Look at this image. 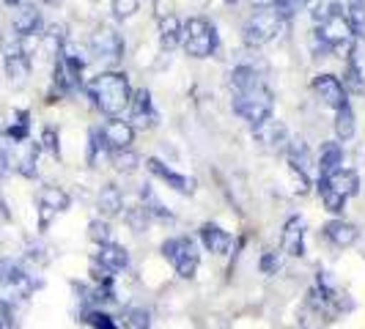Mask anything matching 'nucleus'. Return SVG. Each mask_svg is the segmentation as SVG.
<instances>
[{
    "mask_svg": "<svg viewBox=\"0 0 365 329\" xmlns=\"http://www.w3.org/2000/svg\"><path fill=\"white\" fill-rule=\"evenodd\" d=\"M88 93H91L93 105L110 118H118L129 108V99H132L127 74L121 72L96 74L91 80V85H88Z\"/></svg>",
    "mask_w": 365,
    "mask_h": 329,
    "instance_id": "nucleus-1",
    "label": "nucleus"
},
{
    "mask_svg": "<svg viewBox=\"0 0 365 329\" xmlns=\"http://www.w3.org/2000/svg\"><path fill=\"white\" fill-rule=\"evenodd\" d=\"M34 288H36V283H34L31 272L22 263L11 261V258L0 261V299L6 305L25 302L34 293Z\"/></svg>",
    "mask_w": 365,
    "mask_h": 329,
    "instance_id": "nucleus-2",
    "label": "nucleus"
},
{
    "mask_svg": "<svg viewBox=\"0 0 365 329\" xmlns=\"http://www.w3.org/2000/svg\"><path fill=\"white\" fill-rule=\"evenodd\" d=\"M272 91L264 85V83H258L253 88H247V91H237L234 96V113L242 115L247 124H264L267 118H272Z\"/></svg>",
    "mask_w": 365,
    "mask_h": 329,
    "instance_id": "nucleus-3",
    "label": "nucleus"
},
{
    "mask_svg": "<svg viewBox=\"0 0 365 329\" xmlns=\"http://www.w3.org/2000/svg\"><path fill=\"white\" fill-rule=\"evenodd\" d=\"M38 154H41V146L34 143V140H19V143L9 140V143H3V148H0V157H3L6 170H14V173L25 176V179H34L36 176Z\"/></svg>",
    "mask_w": 365,
    "mask_h": 329,
    "instance_id": "nucleus-4",
    "label": "nucleus"
},
{
    "mask_svg": "<svg viewBox=\"0 0 365 329\" xmlns=\"http://www.w3.org/2000/svg\"><path fill=\"white\" fill-rule=\"evenodd\" d=\"M182 41L187 55L192 58H209V55L217 50V33H215V25L203 17L187 19L182 31Z\"/></svg>",
    "mask_w": 365,
    "mask_h": 329,
    "instance_id": "nucleus-5",
    "label": "nucleus"
},
{
    "mask_svg": "<svg viewBox=\"0 0 365 329\" xmlns=\"http://www.w3.org/2000/svg\"><path fill=\"white\" fill-rule=\"evenodd\" d=\"M163 256L170 261V266L182 274L184 280L195 277L198 263H201V256H198L195 241H192V239H187V236L168 239V241L163 244Z\"/></svg>",
    "mask_w": 365,
    "mask_h": 329,
    "instance_id": "nucleus-6",
    "label": "nucleus"
},
{
    "mask_svg": "<svg viewBox=\"0 0 365 329\" xmlns=\"http://www.w3.org/2000/svg\"><path fill=\"white\" fill-rule=\"evenodd\" d=\"M0 50H3V63H6V74L14 85H22L31 74V61H28V50H25V38L17 33L0 38Z\"/></svg>",
    "mask_w": 365,
    "mask_h": 329,
    "instance_id": "nucleus-7",
    "label": "nucleus"
},
{
    "mask_svg": "<svg viewBox=\"0 0 365 329\" xmlns=\"http://www.w3.org/2000/svg\"><path fill=\"white\" fill-rule=\"evenodd\" d=\"M283 22L286 19L280 17L274 9H261L253 17L245 22V41L250 47H261V44H269L280 31H283Z\"/></svg>",
    "mask_w": 365,
    "mask_h": 329,
    "instance_id": "nucleus-8",
    "label": "nucleus"
},
{
    "mask_svg": "<svg viewBox=\"0 0 365 329\" xmlns=\"http://www.w3.org/2000/svg\"><path fill=\"white\" fill-rule=\"evenodd\" d=\"M91 53L99 63L113 66V63H118V61L124 58V38H121V33H115L113 28L102 25V28H96V31H93Z\"/></svg>",
    "mask_w": 365,
    "mask_h": 329,
    "instance_id": "nucleus-9",
    "label": "nucleus"
},
{
    "mask_svg": "<svg viewBox=\"0 0 365 329\" xmlns=\"http://www.w3.org/2000/svg\"><path fill=\"white\" fill-rule=\"evenodd\" d=\"M66 209H69V195L61 187H44L38 195V228L44 231L55 214H61Z\"/></svg>",
    "mask_w": 365,
    "mask_h": 329,
    "instance_id": "nucleus-10",
    "label": "nucleus"
},
{
    "mask_svg": "<svg viewBox=\"0 0 365 329\" xmlns=\"http://www.w3.org/2000/svg\"><path fill=\"white\" fill-rule=\"evenodd\" d=\"M316 36L322 38L329 50H338V47H344L349 38H351V28H349L346 17L341 11H335L332 17L322 22V28L316 31Z\"/></svg>",
    "mask_w": 365,
    "mask_h": 329,
    "instance_id": "nucleus-11",
    "label": "nucleus"
},
{
    "mask_svg": "<svg viewBox=\"0 0 365 329\" xmlns=\"http://www.w3.org/2000/svg\"><path fill=\"white\" fill-rule=\"evenodd\" d=\"M313 88L319 93V99L327 105V108L338 110L349 105L346 102V88H344V83L335 77V74H319L316 80H313Z\"/></svg>",
    "mask_w": 365,
    "mask_h": 329,
    "instance_id": "nucleus-12",
    "label": "nucleus"
},
{
    "mask_svg": "<svg viewBox=\"0 0 365 329\" xmlns=\"http://www.w3.org/2000/svg\"><path fill=\"white\" fill-rule=\"evenodd\" d=\"M102 140H105V148L115 151V148H129L132 140H135V127L124 121V118H110L105 127L99 129Z\"/></svg>",
    "mask_w": 365,
    "mask_h": 329,
    "instance_id": "nucleus-13",
    "label": "nucleus"
},
{
    "mask_svg": "<svg viewBox=\"0 0 365 329\" xmlns=\"http://www.w3.org/2000/svg\"><path fill=\"white\" fill-rule=\"evenodd\" d=\"M146 167L157 176V179H163L170 189H176V192H182V195H192L195 192V179H190V176H182V173H176V170H170L168 164H163L160 160H146Z\"/></svg>",
    "mask_w": 365,
    "mask_h": 329,
    "instance_id": "nucleus-14",
    "label": "nucleus"
},
{
    "mask_svg": "<svg viewBox=\"0 0 365 329\" xmlns=\"http://www.w3.org/2000/svg\"><path fill=\"white\" fill-rule=\"evenodd\" d=\"M253 129H256L258 143H264L269 151H283V148L289 146V132H286V127L280 121H274V118H267L264 124H258Z\"/></svg>",
    "mask_w": 365,
    "mask_h": 329,
    "instance_id": "nucleus-15",
    "label": "nucleus"
},
{
    "mask_svg": "<svg viewBox=\"0 0 365 329\" xmlns=\"http://www.w3.org/2000/svg\"><path fill=\"white\" fill-rule=\"evenodd\" d=\"M280 247L283 253L299 258L305 253V222L302 217H292L283 228V236H280Z\"/></svg>",
    "mask_w": 365,
    "mask_h": 329,
    "instance_id": "nucleus-16",
    "label": "nucleus"
},
{
    "mask_svg": "<svg viewBox=\"0 0 365 329\" xmlns=\"http://www.w3.org/2000/svg\"><path fill=\"white\" fill-rule=\"evenodd\" d=\"M201 241L209 253H215V256H225V253L231 250V244H234V236H231L228 231H222L220 225L206 222V225L201 228Z\"/></svg>",
    "mask_w": 365,
    "mask_h": 329,
    "instance_id": "nucleus-17",
    "label": "nucleus"
},
{
    "mask_svg": "<svg viewBox=\"0 0 365 329\" xmlns=\"http://www.w3.org/2000/svg\"><path fill=\"white\" fill-rule=\"evenodd\" d=\"M129 108H132V121H138L140 127H154L157 124V110H154L151 93L146 88H140L129 99Z\"/></svg>",
    "mask_w": 365,
    "mask_h": 329,
    "instance_id": "nucleus-18",
    "label": "nucleus"
},
{
    "mask_svg": "<svg viewBox=\"0 0 365 329\" xmlns=\"http://www.w3.org/2000/svg\"><path fill=\"white\" fill-rule=\"evenodd\" d=\"M324 236L335 247H351L357 241V236H360V231H357V225H351L346 219H329L327 225H324Z\"/></svg>",
    "mask_w": 365,
    "mask_h": 329,
    "instance_id": "nucleus-19",
    "label": "nucleus"
},
{
    "mask_svg": "<svg viewBox=\"0 0 365 329\" xmlns=\"http://www.w3.org/2000/svg\"><path fill=\"white\" fill-rule=\"evenodd\" d=\"M319 182H324L329 189H335V192H338V195H344V198H351V195H357V192H360V176H357L354 170H346V167L335 170L332 176L319 179Z\"/></svg>",
    "mask_w": 365,
    "mask_h": 329,
    "instance_id": "nucleus-20",
    "label": "nucleus"
},
{
    "mask_svg": "<svg viewBox=\"0 0 365 329\" xmlns=\"http://www.w3.org/2000/svg\"><path fill=\"white\" fill-rule=\"evenodd\" d=\"M38 31H41V14H38V9L22 6L17 14H14V33L19 38H31V36H38Z\"/></svg>",
    "mask_w": 365,
    "mask_h": 329,
    "instance_id": "nucleus-21",
    "label": "nucleus"
},
{
    "mask_svg": "<svg viewBox=\"0 0 365 329\" xmlns=\"http://www.w3.org/2000/svg\"><path fill=\"white\" fill-rule=\"evenodd\" d=\"M341 167H344V148H341V143H324L322 154H319V179H327Z\"/></svg>",
    "mask_w": 365,
    "mask_h": 329,
    "instance_id": "nucleus-22",
    "label": "nucleus"
},
{
    "mask_svg": "<svg viewBox=\"0 0 365 329\" xmlns=\"http://www.w3.org/2000/svg\"><path fill=\"white\" fill-rule=\"evenodd\" d=\"M96 261L102 263V266H108L110 272H121V269H127L129 266V256L124 247H118V244H99V253H96Z\"/></svg>",
    "mask_w": 365,
    "mask_h": 329,
    "instance_id": "nucleus-23",
    "label": "nucleus"
},
{
    "mask_svg": "<svg viewBox=\"0 0 365 329\" xmlns=\"http://www.w3.org/2000/svg\"><path fill=\"white\" fill-rule=\"evenodd\" d=\"M351 88L354 93H363L365 91V69L360 66V50L351 47L346 61V77H344V88Z\"/></svg>",
    "mask_w": 365,
    "mask_h": 329,
    "instance_id": "nucleus-24",
    "label": "nucleus"
},
{
    "mask_svg": "<svg viewBox=\"0 0 365 329\" xmlns=\"http://www.w3.org/2000/svg\"><path fill=\"white\" fill-rule=\"evenodd\" d=\"M121 209H124V195H121V189H118L115 184H105L102 192H99V212H102L105 217H115V214H121Z\"/></svg>",
    "mask_w": 365,
    "mask_h": 329,
    "instance_id": "nucleus-25",
    "label": "nucleus"
},
{
    "mask_svg": "<svg viewBox=\"0 0 365 329\" xmlns=\"http://www.w3.org/2000/svg\"><path fill=\"white\" fill-rule=\"evenodd\" d=\"M182 41V25L176 17H163L160 19V47L165 53H170L176 44Z\"/></svg>",
    "mask_w": 365,
    "mask_h": 329,
    "instance_id": "nucleus-26",
    "label": "nucleus"
},
{
    "mask_svg": "<svg viewBox=\"0 0 365 329\" xmlns=\"http://www.w3.org/2000/svg\"><path fill=\"white\" fill-rule=\"evenodd\" d=\"M286 151H289V164H292V167L302 170V173H308V170H311V164H313L311 148H308L305 140H289Z\"/></svg>",
    "mask_w": 365,
    "mask_h": 329,
    "instance_id": "nucleus-27",
    "label": "nucleus"
},
{
    "mask_svg": "<svg viewBox=\"0 0 365 329\" xmlns=\"http://www.w3.org/2000/svg\"><path fill=\"white\" fill-rule=\"evenodd\" d=\"M346 22L351 28V36L365 38V0H349Z\"/></svg>",
    "mask_w": 365,
    "mask_h": 329,
    "instance_id": "nucleus-28",
    "label": "nucleus"
},
{
    "mask_svg": "<svg viewBox=\"0 0 365 329\" xmlns=\"http://www.w3.org/2000/svg\"><path fill=\"white\" fill-rule=\"evenodd\" d=\"M354 110L344 105V108L335 110V135H338V140H351L354 137Z\"/></svg>",
    "mask_w": 365,
    "mask_h": 329,
    "instance_id": "nucleus-29",
    "label": "nucleus"
},
{
    "mask_svg": "<svg viewBox=\"0 0 365 329\" xmlns=\"http://www.w3.org/2000/svg\"><path fill=\"white\" fill-rule=\"evenodd\" d=\"M110 162L118 173H135L140 164V157L132 148H115V151H110Z\"/></svg>",
    "mask_w": 365,
    "mask_h": 329,
    "instance_id": "nucleus-30",
    "label": "nucleus"
},
{
    "mask_svg": "<svg viewBox=\"0 0 365 329\" xmlns=\"http://www.w3.org/2000/svg\"><path fill=\"white\" fill-rule=\"evenodd\" d=\"M124 329H151V313L146 308H127L121 313Z\"/></svg>",
    "mask_w": 365,
    "mask_h": 329,
    "instance_id": "nucleus-31",
    "label": "nucleus"
},
{
    "mask_svg": "<svg viewBox=\"0 0 365 329\" xmlns=\"http://www.w3.org/2000/svg\"><path fill=\"white\" fill-rule=\"evenodd\" d=\"M261 80H258V74L250 69V66H237L234 72H231V85H234V91H247V88H253L258 85Z\"/></svg>",
    "mask_w": 365,
    "mask_h": 329,
    "instance_id": "nucleus-32",
    "label": "nucleus"
},
{
    "mask_svg": "<svg viewBox=\"0 0 365 329\" xmlns=\"http://www.w3.org/2000/svg\"><path fill=\"white\" fill-rule=\"evenodd\" d=\"M319 195H322V203H324V209H327V212H332V214H341V212H344L346 198H344V195H338L335 189H329L324 182H319Z\"/></svg>",
    "mask_w": 365,
    "mask_h": 329,
    "instance_id": "nucleus-33",
    "label": "nucleus"
},
{
    "mask_svg": "<svg viewBox=\"0 0 365 329\" xmlns=\"http://www.w3.org/2000/svg\"><path fill=\"white\" fill-rule=\"evenodd\" d=\"M28 135H31V115L28 113H17V121L6 129V137L19 143V140H28Z\"/></svg>",
    "mask_w": 365,
    "mask_h": 329,
    "instance_id": "nucleus-34",
    "label": "nucleus"
},
{
    "mask_svg": "<svg viewBox=\"0 0 365 329\" xmlns=\"http://www.w3.org/2000/svg\"><path fill=\"white\" fill-rule=\"evenodd\" d=\"M143 209L148 212V217H160V219H170V212L165 209L163 203H160V198L151 192V189H143Z\"/></svg>",
    "mask_w": 365,
    "mask_h": 329,
    "instance_id": "nucleus-35",
    "label": "nucleus"
},
{
    "mask_svg": "<svg viewBox=\"0 0 365 329\" xmlns=\"http://www.w3.org/2000/svg\"><path fill=\"white\" fill-rule=\"evenodd\" d=\"M305 6H308V0H277V3H274V11L283 19H292V17H297L299 11H305Z\"/></svg>",
    "mask_w": 365,
    "mask_h": 329,
    "instance_id": "nucleus-36",
    "label": "nucleus"
},
{
    "mask_svg": "<svg viewBox=\"0 0 365 329\" xmlns=\"http://www.w3.org/2000/svg\"><path fill=\"white\" fill-rule=\"evenodd\" d=\"M83 321H88L93 329H121L115 324L113 315H108V313H102V310H86V318H83Z\"/></svg>",
    "mask_w": 365,
    "mask_h": 329,
    "instance_id": "nucleus-37",
    "label": "nucleus"
},
{
    "mask_svg": "<svg viewBox=\"0 0 365 329\" xmlns=\"http://www.w3.org/2000/svg\"><path fill=\"white\" fill-rule=\"evenodd\" d=\"M88 236H91L93 244H108L110 241V225H108V219H93L91 225H88Z\"/></svg>",
    "mask_w": 365,
    "mask_h": 329,
    "instance_id": "nucleus-38",
    "label": "nucleus"
},
{
    "mask_svg": "<svg viewBox=\"0 0 365 329\" xmlns=\"http://www.w3.org/2000/svg\"><path fill=\"white\" fill-rule=\"evenodd\" d=\"M127 222L132 231H146L148 225V212L143 206H135V209H129L127 212Z\"/></svg>",
    "mask_w": 365,
    "mask_h": 329,
    "instance_id": "nucleus-39",
    "label": "nucleus"
},
{
    "mask_svg": "<svg viewBox=\"0 0 365 329\" xmlns=\"http://www.w3.org/2000/svg\"><path fill=\"white\" fill-rule=\"evenodd\" d=\"M138 9H140V0H113V14L118 19L132 17Z\"/></svg>",
    "mask_w": 365,
    "mask_h": 329,
    "instance_id": "nucleus-40",
    "label": "nucleus"
},
{
    "mask_svg": "<svg viewBox=\"0 0 365 329\" xmlns=\"http://www.w3.org/2000/svg\"><path fill=\"white\" fill-rule=\"evenodd\" d=\"M41 148H47L50 154L58 157V135H55V129H44L41 132Z\"/></svg>",
    "mask_w": 365,
    "mask_h": 329,
    "instance_id": "nucleus-41",
    "label": "nucleus"
},
{
    "mask_svg": "<svg viewBox=\"0 0 365 329\" xmlns=\"http://www.w3.org/2000/svg\"><path fill=\"white\" fill-rule=\"evenodd\" d=\"M280 269V258H277V253H267V256L261 258V272L264 274H274Z\"/></svg>",
    "mask_w": 365,
    "mask_h": 329,
    "instance_id": "nucleus-42",
    "label": "nucleus"
},
{
    "mask_svg": "<svg viewBox=\"0 0 365 329\" xmlns=\"http://www.w3.org/2000/svg\"><path fill=\"white\" fill-rule=\"evenodd\" d=\"M0 329H11V305L0 299Z\"/></svg>",
    "mask_w": 365,
    "mask_h": 329,
    "instance_id": "nucleus-43",
    "label": "nucleus"
},
{
    "mask_svg": "<svg viewBox=\"0 0 365 329\" xmlns=\"http://www.w3.org/2000/svg\"><path fill=\"white\" fill-rule=\"evenodd\" d=\"M253 6H258V9H274V3L277 0H250Z\"/></svg>",
    "mask_w": 365,
    "mask_h": 329,
    "instance_id": "nucleus-44",
    "label": "nucleus"
}]
</instances>
